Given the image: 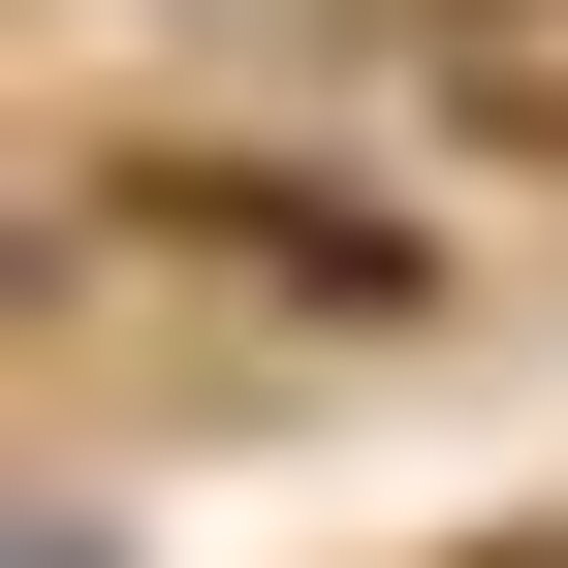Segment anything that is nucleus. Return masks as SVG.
<instances>
[{"label": "nucleus", "mask_w": 568, "mask_h": 568, "mask_svg": "<svg viewBox=\"0 0 568 568\" xmlns=\"http://www.w3.org/2000/svg\"><path fill=\"white\" fill-rule=\"evenodd\" d=\"M95 222H126V253H190V284H253V316H316V347L443 316V253H410L379 190H316V159H95Z\"/></svg>", "instance_id": "obj_1"}]
</instances>
